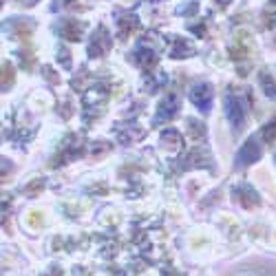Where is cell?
Wrapping results in <instances>:
<instances>
[{
  "label": "cell",
  "mask_w": 276,
  "mask_h": 276,
  "mask_svg": "<svg viewBox=\"0 0 276 276\" xmlns=\"http://www.w3.org/2000/svg\"><path fill=\"white\" fill-rule=\"evenodd\" d=\"M210 89L208 87H197L192 91V102L194 104H201V108H208V104H210Z\"/></svg>",
  "instance_id": "6da1fadb"
}]
</instances>
